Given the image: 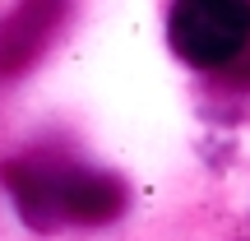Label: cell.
<instances>
[{
    "label": "cell",
    "instance_id": "1",
    "mask_svg": "<svg viewBox=\"0 0 250 241\" xmlns=\"http://www.w3.org/2000/svg\"><path fill=\"white\" fill-rule=\"evenodd\" d=\"M5 186L14 195L28 227L51 232L61 223L98 227L125 209V190L111 172H98L88 162L56 149H33L5 162Z\"/></svg>",
    "mask_w": 250,
    "mask_h": 241
},
{
    "label": "cell",
    "instance_id": "3",
    "mask_svg": "<svg viewBox=\"0 0 250 241\" xmlns=\"http://www.w3.org/2000/svg\"><path fill=\"white\" fill-rule=\"evenodd\" d=\"M70 14H74V0H19L0 19V79H19L33 70L51 51Z\"/></svg>",
    "mask_w": 250,
    "mask_h": 241
},
{
    "label": "cell",
    "instance_id": "2",
    "mask_svg": "<svg viewBox=\"0 0 250 241\" xmlns=\"http://www.w3.org/2000/svg\"><path fill=\"white\" fill-rule=\"evenodd\" d=\"M167 33L171 51L199 70L232 65L250 42V0H176Z\"/></svg>",
    "mask_w": 250,
    "mask_h": 241
}]
</instances>
